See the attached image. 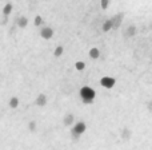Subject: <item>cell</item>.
<instances>
[{
    "label": "cell",
    "instance_id": "obj_8",
    "mask_svg": "<svg viewBox=\"0 0 152 150\" xmlns=\"http://www.w3.org/2000/svg\"><path fill=\"white\" fill-rule=\"evenodd\" d=\"M111 20H112L113 30H118L119 27L121 26V20H123V15H121V13H116L115 16H112V18H111Z\"/></svg>",
    "mask_w": 152,
    "mask_h": 150
},
{
    "label": "cell",
    "instance_id": "obj_3",
    "mask_svg": "<svg viewBox=\"0 0 152 150\" xmlns=\"http://www.w3.org/2000/svg\"><path fill=\"white\" fill-rule=\"evenodd\" d=\"M99 84H100L102 87H104V89L111 90V89H113V87H115V84H116V79L113 78V76L104 75V76H102V78L99 79Z\"/></svg>",
    "mask_w": 152,
    "mask_h": 150
},
{
    "label": "cell",
    "instance_id": "obj_1",
    "mask_svg": "<svg viewBox=\"0 0 152 150\" xmlns=\"http://www.w3.org/2000/svg\"><path fill=\"white\" fill-rule=\"evenodd\" d=\"M0 0V150H76L64 114L81 86L76 70L53 56L58 43L74 44L81 26L56 31L77 13L76 0H23L3 16ZM75 114V113H74Z\"/></svg>",
    "mask_w": 152,
    "mask_h": 150
},
{
    "label": "cell",
    "instance_id": "obj_2",
    "mask_svg": "<svg viewBox=\"0 0 152 150\" xmlns=\"http://www.w3.org/2000/svg\"><path fill=\"white\" fill-rule=\"evenodd\" d=\"M79 99L84 106H92L96 99V90L91 84H84L79 89Z\"/></svg>",
    "mask_w": 152,
    "mask_h": 150
},
{
    "label": "cell",
    "instance_id": "obj_5",
    "mask_svg": "<svg viewBox=\"0 0 152 150\" xmlns=\"http://www.w3.org/2000/svg\"><path fill=\"white\" fill-rule=\"evenodd\" d=\"M15 12V3L13 1H7L1 8V13L3 16H11Z\"/></svg>",
    "mask_w": 152,
    "mask_h": 150
},
{
    "label": "cell",
    "instance_id": "obj_10",
    "mask_svg": "<svg viewBox=\"0 0 152 150\" xmlns=\"http://www.w3.org/2000/svg\"><path fill=\"white\" fill-rule=\"evenodd\" d=\"M111 30H113L112 20H111V19H107V20H104L103 24H102V31L103 32H110Z\"/></svg>",
    "mask_w": 152,
    "mask_h": 150
},
{
    "label": "cell",
    "instance_id": "obj_7",
    "mask_svg": "<svg viewBox=\"0 0 152 150\" xmlns=\"http://www.w3.org/2000/svg\"><path fill=\"white\" fill-rule=\"evenodd\" d=\"M100 56H102V51L97 47H95V46L88 50V58L91 59V61H97Z\"/></svg>",
    "mask_w": 152,
    "mask_h": 150
},
{
    "label": "cell",
    "instance_id": "obj_4",
    "mask_svg": "<svg viewBox=\"0 0 152 150\" xmlns=\"http://www.w3.org/2000/svg\"><path fill=\"white\" fill-rule=\"evenodd\" d=\"M61 122H63V126L67 127V129H69V127H72V125L76 122V115L74 113H67L63 115V118H61Z\"/></svg>",
    "mask_w": 152,
    "mask_h": 150
},
{
    "label": "cell",
    "instance_id": "obj_11",
    "mask_svg": "<svg viewBox=\"0 0 152 150\" xmlns=\"http://www.w3.org/2000/svg\"><path fill=\"white\" fill-rule=\"evenodd\" d=\"M124 35H126L127 38H132V36H135V35H136V27H135V26H129L128 28L126 30Z\"/></svg>",
    "mask_w": 152,
    "mask_h": 150
},
{
    "label": "cell",
    "instance_id": "obj_9",
    "mask_svg": "<svg viewBox=\"0 0 152 150\" xmlns=\"http://www.w3.org/2000/svg\"><path fill=\"white\" fill-rule=\"evenodd\" d=\"M74 67L77 72H84L87 69V63L83 61V59H77V61L74 63Z\"/></svg>",
    "mask_w": 152,
    "mask_h": 150
},
{
    "label": "cell",
    "instance_id": "obj_6",
    "mask_svg": "<svg viewBox=\"0 0 152 150\" xmlns=\"http://www.w3.org/2000/svg\"><path fill=\"white\" fill-rule=\"evenodd\" d=\"M64 54H66V44L61 42L58 43L56 47L53 48V56L55 58H61V56H64Z\"/></svg>",
    "mask_w": 152,
    "mask_h": 150
},
{
    "label": "cell",
    "instance_id": "obj_12",
    "mask_svg": "<svg viewBox=\"0 0 152 150\" xmlns=\"http://www.w3.org/2000/svg\"><path fill=\"white\" fill-rule=\"evenodd\" d=\"M108 7H110V0H100V8L103 11L108 10Z\"/></svg>",
    "mask_w": 152,
    "mask_h": 150
}]
</instances>
